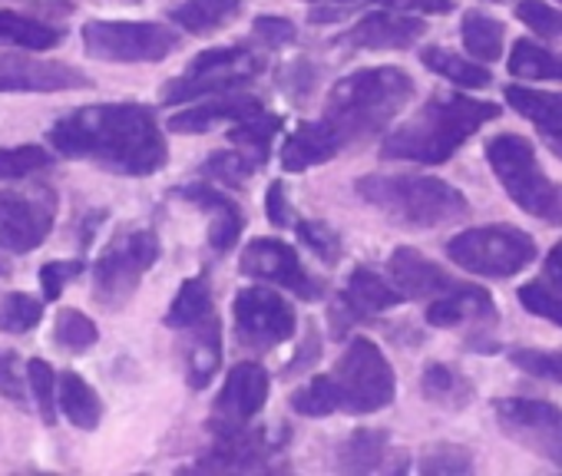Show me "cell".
I'll list each match as a JSON object with an SVG mask.
<instances>
[{
	"label": "cell",
	"mask_w": 562,
	"mask_h": 476,
	"mask_svg": "<svg viewBox=\"0 0 562 476\" xmlns=\"http://www.w3.org/2000/svg\"><path fill=\"white\" fill-rule=\"evenodd\" d=\"M486 159L506 195L546 225H562V185H555L526 136L499 133L486 143Z\"/></svg>",
	"instance_id": "8992f818"
},
{
	"label": "cell",
	"mask_w": 562,
	"mask_h": 476,
	"mask_svg": "<svg viewBox=\"0 0 562 476\" xmlns=\"http://www.w3.org/2000/svg\"><path fill=\"white\" fill-rule=\"evenodd\" d=\"M232 318H235V338L248 351H271L278 344H285L299 325L292 302L261 285H248L235 295Z\"/></svg>",
	"instance_id": "7c38bea8"
},
{
	"label": "cell",
	"mask_w": 562,
	"mask_h": 476,
	"mask_svg": "<svg viewBox=\"0 0 562 476\" xmlns=\"http://www.w3.org/2000/svg\"><path fill=\"white\" fill-rule=\"evenodd\" d=\"M420 64L427 70H434V73H440L443 80H450L453 87H463V90H483V87L493 83L486 67H480V64H473V60H467V57H460V54H453L447 47H424Z\"/></svg>",
	"instance_id": "1f68e13d"
},
{
	"label": "cell",
	"mask_w": 562,
	"mask_h": 476,
	"mask_svg": "<svg viewBox=\"0 0 562 476\" xmlns=\"http://www.w3.org/2000/svg\"><path fill=\"white\" fill-rule=\"evenodd\" d=\"M238 269L248 279H258V282H268V285L289 288L302 302L325 298V282L315 279L302 265L299 252L292 246H285V242H278V238H255V242H248L245 252H241Z\"/></svg>",
	"instance_id": "5bb4252c"
},
{
	"label": "cell",
	"mask_w": 562,
	"mask_h": 476,
	"mask_svg": "<svg viewBox=\"0 0 562 476\" xmlns=\"http://www.w3.org/2000/svg\"><path fill=\"white\" fill-rule=\"evenodd\" d=\"M60 156L93 162L116 175H156L169 162L156 113L143 103H93L60 116L50 133Z\"/></svg>",
	"instance_id": "7a4b0ae2"
},
{
	"label": "cell",
	"mask_w": 562,
	"mask_h": 476,
	"mask_svg": "<svg viewBox=\"0 0 562 476\" xmlns=\"http://www.w3.org/2000/svg\"><path fill=\"white\" fill-rule=\"evenodd\" d=\"M424 318L434 328H463V325H476L480 328V325H493L496 321V308H493V298L480 285L463 282L457 292L427 302V315Z\"/></svg>",
	"instance_id": "603a6c76"
},
{
	"label": "cell",
	"mask_w": 562,
	"mask_h": 476,
	"mask_svg": "<svg viewBox=\"0 0 562 476\" xmlns=\"http://www.w3.org/2000/svg\"><path fill=\"white\" fill-rule=\"evenodd\" d=\"M57 404H60L64 417H67L77 430H97L100 420H103V400H100V394H97L77 371H64V374H60Z\"/></svg>",
	"instance_id": "f546056e"
},
{
	"label": "cell",
	"mask_w": 562,
	"mask_h": 476,
	"mask_svg": "<svg viewBox=\"0 0 562 476\" xmlns=\"http://www.w3.org/2000/svg\"><path fill=\"white\" fill-rule=\"evenodd\" d=\"M493 4H499V0H493Z\"/></svg>",
	"instance_id": "9f6ffc18"
},
{
	"label": "cell",
	"mask_w": 562,
	"mask_h": 476,
	"mask_svg": "<svg viewBox=\"0 0 562 476\" xmlns=\"http://www.w3.org/2000/svg\"><path fill=\"white\" fill-rule=\"evenodd\" d=\"M387 272H391L394 285L401 288V295L411 302H434V298H443L463 285L447 269H440L437 262H430L427 256H420L417 249H407V246L391 252Z\"/></svg>",
	"instance_id": "d6986e66"
},
{
	"label": "cell",
	"mask_w": 562,
	"mask_h": 476,
	"mask_svg": "<svg viewBox=\"0 0 562 476\" xmlns=\"http://www.w3.org/2000/svg\"><path fill=\"white\" fill-rule=\"evenodd\" d=\"M493 413L513 443L562 469V407L532 397H503L493 404Z\"/></svg>",
	"instance_id": "4fadbf2b"
},
{
	"label": "cell",
	"mask_w": 562,
	"mask_h": 476,
	"mask_svg": "<svg viewBox=\"0 0 562 476\" xmlns=\"http://www.w3.org/2000/svg\"><path fill=\"white\" fill-rule=\"evenodd\" d=\"M261 100L255 97H241V93H222V97H212L199 106H186L182 113H172L169 116V133H182V136H199V133H209L212 126L218 123H238V120H248L255 113H261Z\"/></svg>",
	"instance_id": "7402d4cb"
},
{
	"label": "cell",
	"mask_w": 562,
	"mask_h": 476,
	"mask_svg": "<svg viewBox=\"0 0 562 476\" xmlns=\"http://www.w3.org/2000/svg\"><path fill=\"white\" fill-rule=\"evenodd\" d=\"M54 156L44 146H8L0 149V182H18V179H31L44 169H50Z\"/></svg>",
	"instance_id": "f35d334b"
},
{
	"label": "cell",
	"mask_w": 562,
	"mask_h": 476,
	"mask_svg": "<svg viewBox=\"0 0 562 476\" xmlns=\"http://www.w3.org/2000/svg\"><path fill=\"white\" fill-rule=\"evenodd\" d=\"M93 90V80L70 64L31 54H0V93H67Z\"/></svg>",
	"instance_id": "e0dca14e"
},
{
	"label": "cell",
	"mask_w": 562,
	"mask_h": 476,
	"mask_svg": "<svg viewBox=\"0 0 562 476\" xmlns=\"http://www.w3.org/2000/svg\"><path fill=\"white\" fill-rule=\"evenodd\" d=\"M509 77L513 80H559L562 83V54L522 37L513 44V54H509Z\"/></svg>",
	"instance_id": "d6a6232c"
},
{
	"label": "cell",
	"mask_w": 562,
	"mask_h": 476,
	"mask_svg": "<svg viewBox=\"0 0 562 476\" xmlns=\"http://www.w3.org/2000/svg\"><path fill=\"white\" fill-rule=\"evenodd\" d=\"M322 354V341H318V328L312 325L308 328V341H305V351H302V358H295L292 364H289V374H302L305 371V364H312L315 358Z\"/></svg>",
	"instance_id": "f5cc1de1"
},
{
	"label": "cell",
	"mask_w": 562,
	"mask_h": 476,
	"mask_svg": "<svg viewBox=\"0 0 562 476\" xmlns=\"http://www.w3.org/2000/svg\"><path fill=\"white\" fill-rule=\"evenodd\" d=\"M381 8L391 11H404V14H450L453 11V0H378Z\"/></svg>",
	"instance_id": "816d5d0a"
},
{
	"label": "cell",
	"mask_w": 562,
	"mask_h": 476,
	"mask_svg": "<svg viewBox=\"0 0 562 476\" xmlns=\"http://www.w3.org/2000/svg\"><path fill=\"white\" fill-rule=\"evenodd\" d=\"M516 18H519L536 37L562 41V11L552 8V4H546V0H519Z\"/></svg>",
	"instance_id": "b9f144b4"
},
{
	"label": "cell",
	"mask_w": 562,
	"mask_h": 476,
	"mask_svg": "<svg viewBox=\"0 0 562 476\" xmlns=\"http://www.w3.org/2000/svg\"><path fill=\"white\" fill-rule=\"evenodd\" d=\"M27 384H24V371H21V354L4 348L0 351V397H8L18 407H27Z\"/></svg>",
	"instance_id": "bcb514c9"
},
{
	"label": "cell",
	"mask_w": 562,
	"mask_h": 476,
	"mask_svg": "<svg viewBox=\"0 0 562 476\" xmlns=\"http://www.w3.org/2000/svg\"><path fill=\"white\" fill-rule=\"evenodd\" d=\"M355 192L404 228H440L470 215L467 195L434 175L371 172L355 182Z\"/></svg>",
	"instance_id": "5b68a950"
},
{
	"label": "cell",
	"mask_w": 562,
	"mask_h": 476,
	"mask_svg": "<svg viewBox=\"0 0 562 476\" xmlns=\"http://www.w3.org/2000/svg\"><path fill=\"white\" fill-rule=\"evenodd\" d=\"M532 235L516 225H480L453 235L447 256L470 275L480 279H513L536 259Z\"/></svg>",
	"instance_id": "ba28073f"
},
{
	"label": "cell",
	"mask_w": 562,
	"mask_h": 476,
	"mask_svg": "<svg viewBox=\"0 0 562 476\" xmlns=\"http://www.w3.org/2000/svg\"><path fill=\"white\" fill-rule=\"evenodd\" d=\"M215 308H212V285H209V275H192L182 282V288L176 292L169 311H166V328L172 331H186L192 325H199L202 318H209Z\"/></svg>",
	"instance_id": "4dcf8cb0"
},
{
	"label": "cell",
	"mask_w": 562,
	"mask_h": 476,
	"mask_svg": "<svg viewBox=\"0 0 562 476\" xmlns=\"http://www.w3.org/2000/svg\"><path fill=\"white\" fill-rule=\"evenodd\" d=\"M503 24L483 11H467L463 14V24H460V37H463V47L483 60V64H496L503 57Z\"/></svg>",
	"instance_id": "e575fe53"
},
{
	"label": "cell",
	"mask_w": 562,
	"mask_h": 476,
	"mask_svg": "<svg viewBox=\"0 0 562 476\" xmlns=\"http://www.w3.org/2000/svg\"><path fill=\"white\" fill-rule=\"evenodd\" d=\"M64 41V31L34 21L18 11H0V44H14L24 50H54Z\"/></svg>",
	"instance_id": "836d02e7"
},
{
	"label": "cell",
	"mask_w": 562,
	"mask_h": 476,
	"mask_svg": "<svg viewBox=\"0 0 562 476\" xmlns=\"http://www.w3.org/2000/svg\"><path fill=\"white\" fill-rule=\"evenodd\" d=\"M281 129V120L278 116H271V113H255V116H248V120H238L235 126H232V143L241 149V152H248L258 166L268 159V152H271V143H274V133Z\"/></svg>",
	"instance_id": "d590c367"
},
{
	"label": "cell",
	"mask_w": 562,
	"mask_h": 476,
	"mask_svg": "<svg viewBox=\"0 0 562 476\" xmlns=\"http://www.w3.org/2000/svg\"><path fill=\"white\" fill-rule=\"evenodd\" d=\"M265 215H268V222H271L274 228H289V225H295L292 205H289V192H285V182H281V179H274V182L268 185V192H265Z\"/></svg>",
	"instance_id": "f907efd6"
},
{
	"label": "cell",
	"mask_w": 562,
	"mask_h": 476,
	"mask_svg": "<svg viewBox=\"0 0 562 476\" xmlns=\"http://www.w3.org/2000/svg\"><path fill=\"white\" fill-rule=\"evenodd\" d=\"M186 384L192 390H205L215 381V371L222 364V325L212 311L199 325L186 328Z\"/></svg>",
	"instance_id": "cb8c5ba5"
},
{
	"label": "cell",
	"mask_w": 562,
	"mask_h": 476,
	"mask_svg": "<svg viewBox=\"0 0 562 476\" xmlns=\"http://www.w3.org/2000/svg\"><path fill=\"white\" fill-rule=\"evenodd\" d=\"M265 70V57L248 50V47H215V50H202L182 77H176L166 90H162V103L166 106H182V103H195V100H209V97H222V93H235L241 87H248L258 73Z\"/></svg>",
	"instance_id": "9c48e42d"
},
{
	"label": "cell",
	"mask_w": 562,
	"mask_h": 476,
	"mask_svg": "<svg viewBox=\"0 0 562 476\" xmlns=\"http://www.w3.org/2000/svg\"><path fill=\"white\" fill-rule=\"evenodd\" d=\"M401 288L397 285H387L378 272L358 265L348 279V288L331 302L328 308V325H331V335L335 338H348L351 328L371 321L374 315L381 311H391L401 305Z\"/></svg>",
	"instance_id": "2e32d148"
},
{
	"label": "cell",
	"mask_w": 562,
	"mask_h": 476,
	"mask_svg": "<svg viewBox=\"0 0 562 476\" xmlns=\"http://www.w3.org/2000/svg\"><path fill=\"white\" fill-rule=\"evenodd\" d=\"M57 222V192L47 185L18 192L0 189V249L27 256L47 242Z\"/></svg>",
	"instance_id": "8fae6325"
},
{
	"label": "cell",
	"mask_w": 562,
	"mask_h": 476,
	"mask_svg": "<svg viewBox=\"0 0 562 476\" xmlns=\"http://www.w3.org/2000/svg\"><path fill=\"white\" fill-rule=\"evenodd\" d=\"M281 443L268 437V430H235V433H215V446L195 463L199 469H268L271 453H278Z\"/></svg>",
	"instance_id": "ffe728a7"
},
{
	"label": "cell",
	"mask_w": 562,
	"mask_h": 476,
	"mask_svg": "<svg viewBox=\"0 0 562 476\" xmlns=\"http://www.w3.org/2000/svg\"><path fill=\"white\" fill-rule=\"evenodd\" d=\"M503 106L460 97V93H434L411 120H404L387 139L381 143V156L391 162H417V166H440L453 159V152L493 123Z\"/></svg>",
	"instance_id": "277c9868"
},
{
	"label": "cell",
	"mask_w": 562,
	"mask_h": 476,
	"mask_svg": "<svg viewBox=\"0 0 562 476\" xmlns=\"http://www.w3.org/2000/svg\"><path fill=\"white\" fill-rule=\"evenodd\" d=\"M126 4H139V0H126Z\"/></svg>",
	"instance_id": "11a10c76"
},
{
	"label": "cell",
	"mask_w": 562,
	"mask_h": 476,
	"mask_svg": "<svg viewBox=\"0 0 562 476\" xmlns=\"http://www.w3.org/2000/svg\"><path fill=\"white\" fill-rule=\"evenodd\" d=\"M182 37L153 21H90L83 24V47L103 64H162L176 54Z\"/></svg>",
	"instance_id": "30bf717a"
},
{
	"label": "cell",
	"mask_w": 562,
	"mask_h": 476,
	"mask_svg": "<svg viewBox=\"0 0 562 476\" xmlns=\"http://www.w3.org/2000/svg\"><path fill=\"white\" fill-rule=\"evenodd\" d=\"M295 231H299V238H302V242H305L322 262H338V259H341V238H338V231H335L328 222H312V218H305V222L295 225Z\"/></svg>",
	"instance_id": "ee69618b"
},
{
	"label": "cell",
	"mask_w": 562,
	"mask_h": 476,
	"mask_svg": "<svg viewBox=\"0 0 562 476\" xmlns=\"http://www.w3.org/2000/svg\"><path fill=\"white\" fill-rule=\"evenodd\" d=\"M251 34H255V41H258L261 47H268V50L289 47V44L299 41V31H295L292 21H285V18H271V14H258V18L251 21Z\"/></svg>",
	"instance_id": "7dc6e473"
},
{
	"label": "cell",
	"mask_w": 562,
	"mask_h": 476,
	"mask_svg": "<svg viewBox=\"0 0 562 476\" xmlns=\"http://www.w3.org/2000/svg\"><path fill=\"white\" fill-rule=\"evenodd\" d=\"M420 469L424 473H470L473 469V456L467 446H457V443H437L424 453L420 460Z\"/></svg>",
	"instance_id": "f6af8a7d"
},
{
	"label": "cell",
	"mask_w": 562,
	"mask_h": 476,
	"mask_svg": "<svg viewBox=\"0 0 562 476\" xmlns=\"http://www.w3.org/2000/svg\"><path fill=\"white\" fill-rule=\"evenodd\" d=\"M427 34V24L420 18H411L404 11H374L361 18L355 27L335 37L338 47L345 50H407Z\"/></svg>",
	"instance_id": "ac0fdd59"
},
{
	"label": "cell",
	"mask_w": 562,
	"mask_h": 476,
	"mask_svg": "<svg viewBox=\"0 0 562 476\" xmlns=\"http://www.w3.org/2000/svg\"><path fill=\"white\" fill-rule=\"evenodd\" d=\"M268 390H271V381H268V371L255 361H241L228 371L218 397H215V407H212V420L209 427L215 433H235V430H245L258 413L261 407L268 404Z\"/></svg>",
	"instance_id": "9a60e30c"
},
{
	"label": "cell",
	"mask_w": 562,
	"mask_h": 476,
	"mask_svg": "<svg viewBox=\"0 0 562 476\" xmlns=\"http://www.w3.org/2000/svg\"><path fill=\"white\" fill-rule=\"evenodd\" d=\"M338 4H351V0H338Z\"/></svg>",
	"instance_id": "db71d44e"
},
{
	"label": "cell",
	"mask_w": 562,
	"mask_h": 476,
	"mask_svg": "<svg viewBox=\"0 0 562 476\" xmlns=\"http://www.w3.org/2000/svg\"><path fill=\"white\" fill-rule=\"evenodd\" d=\"M258 162L248 156V152H212L205 162H202V175L215 179L218 185H228V189H241L251 175H255Z\"/></svg>",
	"instance_id": "ab89813d"
},
{
	"label": "cell",
	"mask_w": 562,
	"mask_h": 476,
	"mask_svg": "<svg viewBox=\"0 0 562 476\" xmlns=\"http://www.w3.org/2000/svg\"><path fill=\"white\" fill-rule=\"evenodd\" d=\"M100 341V328L80 308H64L54 321V344L67 354H83Z\"/></svg>",
	"instance_id": "8d00e7d4"
},
{
	"label": "cell",
	"mask_w": 562,
	"mask_h": 476,
	"mask_svg": "<svg viewBox=\"0 0 562 476\" xmlns=\"http://www.w3.org/2000/svg\"><path fill=\"white\" fill-rule=\"evenodd\" d=\"M506 103L519 116H526L552 146V152L562 159V93H546L532 87H506Z\"/></svg>",
	"instance_id": "d4e9b609"
},
{
	"label": "cell",
	"mask_w": 562,
	"mask_h": 476,
	"mask_svg": "<svg viewBox=\"0 0 562 476\" xmlns=\"http://www.w3.org/2000/svg\"><path fill=\"white\" fill-rule=\"evenodd\" d=\"M391 456V433L378 427H361L355 430L341 450H338V469L348 473H374V469H394L387 463Z\"/></svg>",
	"instance_id": "4316f807"
},
{
	"label": "cell",
	"mask_w": 562,
	"mask_h": 476,
	"mask_svg": "<svg viewBox=\"0 0 562 476\" xmlns=\"http://www.w3.org/2000/svg\"><path fill=\"white\" fill-rule=\"evenodd\" d=\"M241 14V0H182L169 11V21L192 37H209Z\"/></svg>",
	"instance_id": "83f0119b"
},
{
	"label": "cell",
	"mask_w": 562,
	"mask_h": 476,
	"mask_svg": "<svg viewBox=\"0 0 562 476\" xmlns=\"http://www.w3.org/2000/svg\"><path fill=\"white\" fill-rule=\"evenodd\" d=\"M420 390H424V397L430 404H437L443 410H463L473 400V394H476L473 390V381L463 371H457V367H450L443 361H430L424 367Z\"/></svg>",
	"instance_id": "f1b7e54d"
},
{
	"label": "cell",
	"mask_w": 562,
	"mask_h": 476,
	"mask_svg": "<svg viewBox=\"0 0 562 476\" xmlns=\"http://www.w3.org/2000/svg\"><path fill=\"white\" fill-rule=\"evenodd\" d=\"M176 195L212 215V225H209V249H212L215 256H225V252L235 249L238 235H241V228H245V215H241V208H238L225 192H218L215 185L195 182V185H179Z\"/></svg>",
	"instance_id": "44dd1931"
},
{
	"label": "cell",
	"mask_w": 562,
	"mask_h": 476,
	"mask_svg": "<svg viewBox=\"0 0 562 476\" xmlns=\"http://www.w3.org/2000/svg\"><path fill=\"white\" fill-rule=\"evenodd\" d=\"M27 381H31V394L37 400V410H41L44 423L54 427L57 423V407H60L57 404V384H60V377L54 374V367L44 358H34V361H27Z\"/></svg>",
	"instance_id": "60d3db41"
},
{
	"label": "cell",
	"mask_w": 562,
	"mask_h": 476,
	"mask_svg": "<svg viewBox=\"0 0 562 476\" xmlns=\"http://www.w3.org/2000/svg\"><path fill=\"white\" fill-rule=\"evenodd\" d=\"M509 361L526 371L529 377L562 384V351H532V348H516L509 351Z\"/></svg>",
	"instance_id": "7bdbcfd3"
},
{
	"label": "cell",
	"mask_w": 562,
	"mask_h": 476,
	"mask_svg": "<svg viewBox=\"0 0 562 476\" xmlns=\"http://www.w3.org/2000/svg\"><path fill=\"white\" fill-rule=\"evenodd\" d=\"M44 305L41 298L27 292H11L0 302V331L4 335H27L44 321Z\"/></svg>",
	"instance_id": "74e56055"
},
{
	"label": "cell",
	"mask_w": 562,
	"mask_h": 476,
	"mask_svg": "<svg viewBox=\"0 0 562 476\" xmlns=\"http://www.w3.org/2000/svg\"><path fill=\"white\" fill-rule=\"evenodd\" d=\"M159 235L143 225L123 228L110 246L97 256L93 265V302L103 311H120L139 292L146 272L159 262Z\"/></svg>",
	"instance_id": "52a82bcc"
},
{
	"label": "cell",
	"mask_w": 562,
	"mask_h": 476,
	"mask_svg": "<svg viewBox=\"0 0 562 476\" xmlns=\"http://www.w3.org/2000/svg\"><path fill=\"white\" fill-rule=\"evenodd\" d=\"M414 80L401 67H364L338 80L318 120L302 123L281 146V169L305 172L381 136L411 103Z\"/></svg>",
	"instance_id": "6da1fadb"
},
{
	"label": "cell",
	"mask_w": 562,
	"mask_h": 476,
	"mask_svg": "<svg viewBox=\"0 0 562 476\" xmlns=\"http://www.w3.org/2000/svg\"><path fill=\"white\" fill-rule=\"evenodd\" d=\"M83 272V262H47L41 269V292H44V302H57L64 295V285L70 279H77Z\"/></svg>",
	"instance_id": "681fc988"
},
{
	"label": "cell",
	"mask_w": 562,
	"mask_h": 476,
	"mask_svg": "<svg viewBox=\"0 0 562 476\" xmlns=\"http://www.w3.org/2000/svg\"><path fill=\"white\" fill-rule=\"evenodd\" d=\"M516 295L529 315L546 318L562 328V242H555L549 249L542 272L532 282H526Z\"/></svg>",
	"instance_id": "484cf974"
},
{
	"label": "cell",
	"mask_w": 562,
	"mask_h": 476,
	"mask_svg": "<svg viewBox=\"0 0 562 476\" xmlns=\"http://www.w3.org/2000/svg\"><path fill=\"white\" fill-rule=\"evenodd\" d=\"M315 80H318V70L308 60H295L281 70V90L292 100H308L315 93Z\"/></svg>",
	"instance_id": "c3c4849f"
},
{
	"label": "cell",
	"mask_w": 562,
	"mask_h": 476,
	"mask_svg": "<svg viewBox=\"0 0 562 476\" xmlns=\"http://www.w3.org/2000/svg\"><path fill=\"white\" fill-rule=\"evenodd\" d=\"M397 377L384 351L371 338L348 341V351L338 358L331 374H318L292 394V410L302 417H331V413H378L394 404Z\"/></svg>",
	"instance_id": "3957f363"
}]
</instances>
